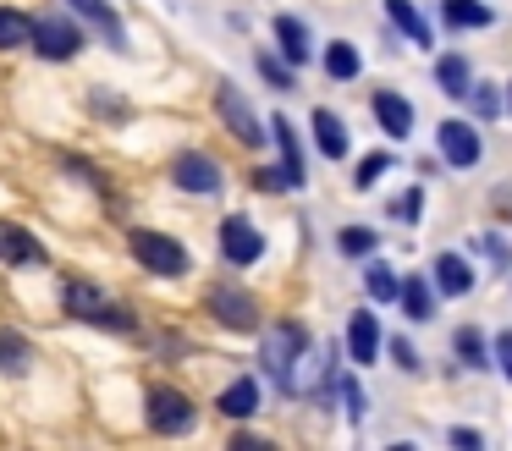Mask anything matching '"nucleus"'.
<instances>
[{"instance_id":"obj_31","label":"nucleus","mask_w":512,"mask_h":451,"mask_svg":"<svg viewBox=\"0 0 512 451\" xmlns=\"http://www.w3.org/2000/svg\"><path fill=\"white\" fill-rule=\"evenodd\" d=\"M254 72H259V77H265V83H270V88H281V94H287V88H292V83H298V66H287V61H281V55H276V50H270V55H265V50H259V55H254Z\"/></svg>"},{"instance_id":"obj_21","label":"nucleus","mask_w":512,"mask_h":451,"mask_svg":"<svg viewBox=\"0 0 512 451\" xmlns=\"http://www.w3.org/2000/svg\"><path fill=\"white\" fill-rule=\"evenodd\" d=\"M430 77H435V88H441L446 99H463L468 83H474V61H468V55H457V50H446V55H435Z\"/></svg>"},{"instance_id":"obj_4","label":"nucleus","mask_w":512,"mask_h":451,"mask_svg":"<svg viewBox=\"0 0 512 451\" xmlns=\"http://www.w3.org/2000/svg\"><path fill=\"white\" fill-rule=\"evenodd\" d=\"M270 138L281 149V165H259L254 171V187L259 193H298L303 187V143H298V127L287 116H270Z\"/></svg>"},{"instance_id":"obj_37","label":"nucleus","mask_w":512,"mask_h":451,"mask_svg":"<svg viewBox=\"0 0 512 451\" xmlns=\"http://www.w3.org/2000/svg\"><path fill=\"white\" fill-rule=\"evenodd\" d=\"M419 209H424V187H408L402 198H391V215L397 220H419Z\"/></svg>"},{"instance_id":"obj_25","label":"nucleus","mask_w":512,"mask_h":451,"mask_svg":"<svg viewBox=\"0 0 512 451\" xmlns=\"http://www.w3.org/2000/svg\"><path fill=\"white\" fill-rule=\"evenodd\" d=\"M34 369V341L23 336V330H12V325H0V374H28Z\"/></svg>"},{"instance_id":"obj_1","label":"nucleus","mask_w":512,"mask_h":451,"mask_svg":"<svg viewBox=\"0 0 512 451\" xmlns=\"http://www.w3.org/2000/svg\"><path fill=\"white\" fill-rule=\"evenodd\" d=\"M61 314L78 319V325L116 330V336H133V330H138V314H133V308L111 303V297H105V286L83 281V275H72V281L61 286Z\"/></svg>"},{"instance_id":"obj_15","label":"nucleus","mask_w":512,"mask_h":451,"mask_svg":"<svg viewBox=\"0 0 512 451\" xmlns=\"http://www.w3.org/2000/svg\"><path fill=\"white\" fill-rule=\"evenodd\" d=\"M369 110H375V127L386 132L391 143H408L413 138V99L397 94V88H380L375 99H369Z\"/></svg>"},{"instance_id":"obj_20","label":"nucleus","mask_w":512,"mask_h":451,"mask_svg":"<svg viewBox=\"0 0 512 451\" xmlns=\"http://www.w3.org/2000/svg\"><path fill=\"white\" fill-rule=\"evenodd\" d=\"M441 28H452V33L496 28V11H490L485 0H441Z\"/></svg>"},{"instance_id":"obj_7","label":"nucleus","mask_w":512,"mask_h":451,"mask_svg":"<svg viewBox=\"0 0 512 451\" xmlns=\"http://www.w3.org/2000/svg\"><path fill=\"white\" fill-rule=\"evenodd\" d=\"M28 44H34V55H39V61L67 66L72 55L83 50V28H78L72 17H61V11H45V17L34 22V33H28Z\"/></svg>"},{"instance_id":"obj_5","label":"nucleus","mask_w":512,"mask_h":451,"mask_svg":"<svg viewBox=\"0 0 512 451\" xmlns=\"http://www.w3.org/2000/svg\"><path fill=\"white\" fill-rule=\"evenodd\" d=\"M144 424L155 429V435H193L199 413H193L188 391H177V385H149L144 391Z\"/></svg>"},{"instance_id":"obj_18","label":"nucleus","mask_w":512,"mask_h":451,"mask_svg":"<svg viewBox=\"0 0 512 451\" xmlns=\"http://www.w3.org/2000/svg\"><path fill=\"white\" fill-rule=\"evenodd\" d=\"M397 303H402V319H408V325H430V319H435V286H430V275H402Z\"/></svg>"},{"instance_id":"obj_17","label":"nucleus","mask_w":512,"mask_h":451,"mask_svg":"<svg viewBox=\"0 0 512 451\" xmlns=\"http://www.w3.org/2000/svg\"><path fill=\"white\" fill-rule=\"evenodd\" d=\"M309 127H314V149L325 154V160H347L353 154V132H347V121L336 116V110H314L309 116Z\"/></svg>"},{"instance_id":"obj_28","label":"nucleus","mask_w":512,"mask_h":451,"mask_svg":"<svg viewBox=\"0 0 512 451\" xmlns=\"http://www.w3.org/2000/svg\"><path fill=\"white\" fill-rule=\"evenodd\" d=\"M463 105L474 110L479 121H496L501 110H507V94H501V88L490 83V77H485V83H479V77H474V83H468V94H463Z\"/></svg>"},{"instance_id":"obj_29","label":"nucleus","mask_w":512,"mask_h":451,"mask_svg":"<svg viewBox=\"0 0 512 451\" xmlns=\"http://www.w3.org/2000/svg\"><path fill=\"white\" fill-rule=\"evenodd\" d=\"M375 248H380V231L375 226H342V231H336V253H342V259H369Z\"/></svg>"},{"instance_id":"obj_9","label":"nucleus","mask_w":512,"mask_h":451,"mask_svg":"<svg viewBox=\"0 0 512 451\" xmlns=\"http://www.w3.org/2000/svg\"><path fill=\"white\" fill-rule=\"evenodd\" d=\"M215 248H221V259L232 264V270H254V264L265 259V231L248 215H226L221 226H215Z\"/></svg>"},{"instance_id":"obj_19","label":"nucleus","mask_w":512,"mask_h":451,"mask_svg":"<svg viewBox=\"0 0 512 451\" xmlns=\"http://www.w3.org/2000/svg\"><path fill=\"white\" fill-rule=\"evenodd\" d=\"M72 11H83V17L94 22V33H100L111 50H127V28H122V11L111 6V0H67Z\"/></svg>"},{"instance_id":"obj_34","label":"nucleus","mask_w":512,"mask_h":451,"mask_svg":"<svg viewBox=\"0 0 512 451\" xmlns=\"http://www.w3.org/2000/svg\"><path fill=\"white\" fill-rule=\"evenodd\" d=\"M474 248H479V253H485V259H490V264H496V270H501V275H507V270H512V248H507V242H501V237H496V231H485V237H479V242H474Z\"/></svg>"},{"instance_id":"obj_2","label":"nucleus","mask_w":512,"mask_h":451,"mask_svg":"<svg viewBox=\"0 0 512 451\" xmlns=\"http://www.w3.org/2000/svg\"><path fill=\"white\" fill-rule=\"evenodd\" d=\"M127 253H133V259L144 264L149 275H160V281H182V275H193V253H188V242H177L171 231L127 226Z\"/></svg>"},{"instance_id":"obj_12","label":"nucleus","mask_w":512,"mask_h":451,"mask_svg":"<svg viewBox=\"0 0 512 451\" xmlns=\"http://www.w3.org/2000/svg\"><path fill=\"white\" fill-rule=\"evenodd\" d=\"M270 33H276V55L287 66H309L314 61V28L303 17H292V11H276L270 17Z\"/></svg>"},{"instance_id":"obj_22","label":"nucleus","mask_w":512,"mask_h":451,"mask_svg":"<svg viewBox=\"0 0 512 451\" xmlns=\"http://www.w3.org/2000/svg\"><path fill=\"white\" fill-rule=\"evenodd\" d=\"M215 407H221L226 418H237V424H243V418H254L259 407H265V396H259V380H254V374H243V380H232L221 396H215Z\"/></svg>"},{"instance_id":"obj_26","label":"nucleus","mask_w":512,"mask_h":451,"mask_svg":"<svg viewBox=\"0 0 512 451\" xmlns=\"http://www.w3.org/2000/svg\"><path fill=\"white\" fill-rule=\"evenodd\" d=\"M386 22H391V28H402V33H408V39H413V44H424V50H430V44H435L430 22L419 17V6H413V0H386Z\"/></svg>"},{"instance_id":"obj_14","label":"nucleus","mask_w":512,"mask_h":451,"mask_svg":"<svg viewBox=\"0 0 512 451\" xmlns=\"http://www.w3.org/2000/svg\"><path fill=\"white\" fill-rule=\"evenodd\" d=\"M342 347H347V358H353L358 369H369V363L380 358V319H375V308H353V314H347Z\"/></svg>"},{"instance_id":"obj_33","label":"nucleus","mask_w":512,"mask_h":451,"mask_svg":"<svg viewBox=\"0 0 512 451\" xmlns=\"http://www.w3.org/2000/svg\"><path fill=\"white\" fill-rule=\"evenodd\" d=\"M391 165H397V154H391V149H380V154H369V160H364V165H358V176H353V187H358V193H369V187H375V182H380V176H386V171H391Z\"/></svg>"},{"instance_id":"obj_6","label":"nucleus","mask_w":512,"mask_h":451,"mask_svg":"<svg viewBox=\"0 0 512 451\" xmlns=\"http://www.w3.org/2000/svg\"><path fill=\"white\" fill-rule=\"evenodd\" d=\"M215 116H221V127L232 132L243 149H259V143H265V121L254 116L248 94L232 83V77H221V83H215Z\"/></svg>"},{"instance_id":"obj_30","label":"nucleus","mask_w":512,"mask_h":451,"mask_svg":"<svg viewBox=\"0 0 512 451\" xmlns=\"http://www.w3.org/2000/svg\"><path fill=\"white\" fill-rule=\"evenodd\" d=\"M28 33H34V17L17 6H0V50H23Z\"/></svg>"},{"instance_id":"obj_23","label":"nucleus","mask_w":512,"mask_h":451,"mask_svg":"<svg viewBox=\"0 0 512 451\" xmlns=\"http://www.w3.org/2000/svg\"><path fill=\"white\" fill-rule=\"evenodd\" d=\"M320 66H325V77H331V83H353V77L364 72V50H358V44H347V39H331L320 50Z\"/></svg>"},{"instance_id":"obj_32","label":"nucleus","mask_w":512,"mask_h":451,"mask_svg":"<svg viewBox=\"0 0 512 451\" xmlns=\"http://www.w3.org/2000/svg\"><path fill=\"white\" fill-rule=\"evenodd\" d=\"M336 385H342V413H347V424H364V418H369V396H364V385H358L353 380V374H342V380H336Z\"/></svg>"},{"instance_id":"obj_35","label":"nucleus","mask_w":512,"mask_h":451,"mask_svg":"<svg viewBox=\"0 0 512 451\" xmlns=\"http://www.w3.org/2000/svg\"><path fill=\"white\" fill-rule=\"evenodd\" d=\"M89 105L100 110L105 121H127V116H133L127 105H116V94H111V88H94V94H89Z\"/></svg>"},{"instance_id":"obj_10","label":"nucleus","mask_w":512,"mask_h":451,"mask_svg":"<svg viewBox=\"0 0 512 451\" xmlns=\"http://www.w3.org/2000/svg\"><path fill=\"white\" fill-rule=\"evenodd\" d=\"M171 182L188 198H215L226 187V171H221V160H210L204 149H177L171 154Z\"/></svg>"},{"instance_id":"obj_40","label":"nucleus","mask_w":512,"mask_h":451,"mask_svg":"<svg viewBox=\"0 0 512 451\" xmlns=\"http://www.w3.org/2000/svg\"><path fill=\"white\" fill-rule=\"evenodd\" d=\"M507 116H512V88H507Z\"/></svg>"},{"instance_id":"obj_24","label":"nucleus","mask_w":512,"mask_h":451,"mask_svg":"<svg viewBox=\"0 0 512 451\" xmlns=\"http://www.w3.org/2000/svg\"><path fill=\"white\" fill-rule=\"evenodd\" d=\"M452 352H457V363L474 369V374L496 369V363H490V341H485V330H479V325H457L452 330Z\"/></svg>"},{"instance_id":"obj_39","label":"nucleus","mask_w":512,"mask_h":451,"mask_svg":"<svg viewBox=\"0 0 512 451\" xmlns=\"http://www.w3.org/2000/svg\"><path fill=\"white\" fill-rule=\"evenodd\" d=\"M446 440H452V446H468V451H479V446H485V435H474V429H452Z\"/></svg>"},{"instance_id":"obj_16","label":"nucleus","mask_w":512,"mask_h":451,"mask_svg":"<svg viewBox=\"0 0 512 451\" xmlns=\"http://www.w3.org/2000/svg\"><path fill=\"white\" fill-rule=\"evenodd\" d=\"M430 286H435L441 297H468V292H474V264H468L463 253H452V248L435 253V264H430Z\"/></svg>"},{"instance_id":"obj_13","label":"nucleus","mask_w":512,"mask_h":451,"mask_svg":"<svg viewBox=\"0 0 512 451\" xmlns=\"http://www.w3.org/2000/svg\"><path fill=\"white\" fill-rule=\"evenodd\" d=\"M0 264H12V270H34V264H50V248L28 226L0 220Z\"/></svg>"},{"instance_id":"obj_3","label":"nucleus","mask_w":512,"mask_h":451,"mask_svg":"<svg viewBox=\"0 0 512 451\" xmlns=\"http://www.w3.org/2000/svg\"><path fill=\"white\" fill-rule=\"evenodd\" d=\"M309 341L314 336L298 325V319H276V325L259 336V369H265V380L276 385V391H287V380H292V369H298V358H303Z\"/></svg>"},{"instance_id":"obj_36","label":"nucleus","mask_w":512,"mask_h":451,"mask_svg":"<svg viewBox=\"0 0 512 451\" xmlns=\"http://www.w3.org/2000/svg\"><path fill=\"white\" fill-rule=\"evenodd\" d=\"M391 358H397V369L402 374H419L424 363H419V352H413V341L408 336H391Z\"/></svg>"},{"instance_id":"obj_38","label":"nucleus","mask_w":512,"mask_h":451,"mask_svg":"<svg viewBox=\"0 0 512 451\" xmlns=\"http://www.w3.org/2000/svg\"><path fill=\"white\" fill-rule=\"evenodd\" d=\"M490 363L512 380V330H496V341H490Z\"/></svg>"},{"instance_id":"obj_8","label":"nucleus","mask_w":512,"mask_h":451,"mask_svg":"<svg viewBox=\"0 0 512 451\" xmlns=\"http://www.w3.org/2000/svg\"><path fill=\"white\" fill-rule=\"evenodd\" d=\"M435 160L452 165V171H474L479 160H485V132L474 127V121H441L435 127Z\"/></svg>"},{"instance_id":"obj_11","label":"nucleus","mask_w":512,"mask_h":451,"mask_svg":"<svg viewBox=\"0 0 512 451\" xmlns=\"http://www.w3.org/2000/svg\"><path fill=\"white\" fill-rule=\"evenodd\" d=\"M204 303H210L215 325L237 330V336H248V330H259V297H254V292H243L237 281H215Z\"/></svg>"},{"instance_id":"obj_27","label":"nucleus","mask_w":512,"mask_h":451,"mask_svg":"<svg viewBox=\"0 0 512 451\" xmlns=\"http://www.w3.org/2000/svg\"><path fill=\"white\" fill-rule=\"evenodd\" d=\"M397 286H402V275L391 270L386 259H375V253H369V264H364V292H369V303H397Z\"/></svg>"}]
</instances>
